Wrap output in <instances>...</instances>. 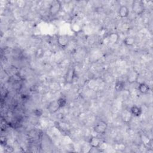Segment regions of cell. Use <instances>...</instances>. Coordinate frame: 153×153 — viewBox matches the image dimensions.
Segmentation results:
<instances>
[{
  "label": "cell",
  "instance_id": "4fadbf2b",
  "mask_svg": "<svg viewBox=\"0 0 153 153\" xmlns=\"http://www.w3.org/2000/svg\"><path fill=\"white\" fill-rule=\"evenodd\" d=\"M135 42H136L135 38L133 37H131V36L126 37L123 41L124 44L127 45V46H132V45L135 44Z\"/></svg>",
  "mask_w": 153,
  "mask_h": 153
},
{
  "label": "cell",
  "instance_id": "3957f363",
  "mask_svg": "<svg viewBox=\"0 0 153 153\" xmlns=\"http://www.w3.org/2000/svg\"><path fill=\"white\" fill-rule=\"evenodd\" d=\"M107 129H108V125L105 121L101 120L95 126L94 131L97 134L104 135L106 132Z\"/></svg>",
  "mask_w": 153,
  "mask_h": 153
},
{
  "label": "cell",
  "instance_id": "ba28073f",
  "mask_svg": "<svg viewBox=\"0 0 153 153\" xmlns=\"http://www.w3.org/2000/svg\"><path fill=\"white\" fill-rule=\"evenodd\" d=\"M119 16L122 18H127L129 15V10L126 5H121L118 10Z\"/></svg>",
  "mask_w": 153,
  "mask_h": 153
},
{
  "label": "cell",
  "instance_id": "30bf717a",
  "mask_svg": "<svg viewBox=\"0 0 153 153\" xmlns=\"http://www.w3.org/2000/svg\"><path fill=\"white\" fill-rule=\"evenodd\" d=\"M74 74L75 71L74 68L69 69V70L66 75V82L67 83H71L72 82L73 79L74 78Z\"/></svg>",
  "mask_w": 153,
  "mask_h": 153
},
{
  "label": "cell",
  "instance_id": "d6986e66",
  "mask_svg": "<svg viewBox=\"0 0 153 153\" xmlns=\"http://www.w3.org/2000/svg\"><path fill=\"white\" fill-rule=\"evenodd\" d=\"M7 142V139L5 136H1V145L5 144Z\"/></svg>",
  "mask_w": 153,
  "mask_h": 153
},
{
  "label": "cell",
  "instance_id": "ffe728a7",
  "mask_svg": "<svg viewBox=\"0 0 153 153\" xmlns=\"http://www.w3.org/2000/svg\"><path fill=\"white\" fill-rule=\"evenodd\" d=\"M34 114H35V116H40L41 115V111L40 110H35V112H34Z\"/></svg>",
  "mask_w": 153,
  "mask_h": 153
},
{
  "label": "cell",
  "instance_id": "8992f818",
  "mask_svg": "<svg viewBox=\"0 0 153 153\" xmlns=\"http://www.w3.org/2000/svg\"><path fill=\"white\" fill-rule=\"evenodd\" d=\"M132 116H133L131 111L128 110H123V111L121 113V119L126 123H129L131 121Z\"/></svg>",
  "mask_w": 153,
  "mask_h": 153
},
{
  "label": "cell",
  "instance_id": "52a82bcc",
  "mask_svg": "<svg viewBox=\"0 0 153 153\" xmlns=\"http://www.w3.org/2000/svg\"><path fill=\"white\" fill-rule=\"evenodd\" d=\"M101 142H102L101 140L99 139V137H95V136H92L90 138L89 143L90 146L91 148H98V147H99V145H100Z\"/></svg>",
  "mask_w": 153,
  "mask_h": 153
},
{
  "label": "cell",
  "instance_id": "5bb4252c",
  "mask_svg": "<svg viewBox=\"0 0 153 153\" xmlns=\"http://www.w3.org/2000/svg\"><path fill=\"white\" fill-rule=\"evenodd\" d=\"M125 83L121 80H117L115 85V89L117 91H120L124 89Z\"/></svg>",
  "mask_w": 153,
  "mask_h": 153
},
{
  "label": "cell",
  "instance_id": "6da1fadb",
  "mask_svg": "<svg viewBox=\"0 0 153 153\" xmlns=\"http://www.w3.org/2000/svg\"><path fill=\"white\" fill-rule=\"evenodd\" d=\"M132 9L133 12L136 15H141L145 11L144 3L141 0H135L132 3Z\"/></svg>",
  "mask_w": 153,
  "mask_h": 153
},
{
  "label": "cell",
  "instance_id": "5b68a950",
  "mask_svg": "<svg viewBox=\"0 0 153 153\" xmlns=\"http://www.w3.org/2000/svg\"><path fill=\"white\" fill-rule=\"evenodd\" d=\"M139 73L136 71L133 70L130 72L127 76V80L129 83L133 84L135 82H136L139 79Z\"/></svg>",
  "mask_w": 153,
  "mask_h": 153
},
{
  "label": "cell",
  "instance_id": "9a60e30c",
  "mask_svg": "<svg viewBox=\"0 0 153 153\" xmlns=\"http://www.w3.org/2000/svg\"><path fill=\"white\" fill-rule=\"evenodd\" d=\"M56 102L59 108H63L67 104V99L65 97H61L58 99Z\"/></svg>",
  "mask_w": 153,
  "mask_h": 153
},
{
  "label": "cell",
  "instance_id": "8fae6325",
  "mask_svg": "<svg viewBox=\"0 0 153 153\" xmlns=\"http://www.w3.org/2000/svg\"><path fill=\"white\" fill-rule=\"evenodd\" d=\"M138 90L142 94H147L150 91V86L146 83H141L139 85Z\"/></svg>",
  "mask_w": 153,
  "mask_h": 153
},
{
  "label": "cell",
  "instance_id": "2e32d148",
  "mask_svg": "<svg viewBox=\"0 0 153 153\" xmlns=\"http://www.w3.org/2000/svg\"><path fill=\"white\" fill-rule=\"evenodd\" d=\"M141 141L143 143V144H144L145 146H149L150 144V139L149 138V137H148L147 136H146L145 135H143L141 136Z\"/></svg>",
  "mask_w": 153,
  "mask_h": 153
},
{
  "label": "cell",
  "instance_id": "e0dca14e",
  "mask_svg": "<svg viewBox=\"0 0 153 153\" xmlns=\"http://www.w3.org/2000/svg\"><path fill=\"white\" fill-rule=\"evenodd\" d=\"M44 50L41 47L38 48L35 51V57L38 59L42 58L44 56Z\"/></svg>",
  "mask_w": 153,
  "mask_h": 153
},
{
  "label": "cell",
  "instance_id": "ac0fdd59",
  "mask_svg": "<svg viewBox=\"0 0 153 153\" xmlns=\"http://www.w3.org/2000/svg\"><path fill=\"white\" fill-rule=\"evenodd\" d=\"M71 29L74 32H80L81 30V28L80 25L77 24H73L71 26Z\"/></svg>",
  "mask_w": 153,
  "mask_h": 153
},
{
  "label": "cell",
  "instance_id": "9c48e42d",
  "mask_svg": "<svg viewBox=\"0 0 153 153\" xmlns=\"http://www.w3.org/2000/svg\"><path fill=\"white\" fill-rule=\"evenodd\" d=\"M130 111H131L132 116H135V117H140L141 116V114L142 113V110L141 109V108L140 106H138L137 105H133L132 107L131 110H130Z\"/></svg>",
  "mask_w": 153,
  "mask_h": 153
},
{
  "label": "cell",
  "instance_id": "7c38bea8",
  "mask_svg": "<svg viewBox=\"0 0 153 153\" xmlns=\"http://www.w3.org/2000/svg\"><path fill=\"white\" fill-rule=\"evenodd\" d=\"M108 40H109V41L112 44H117L119 40V35L116 32L111 33L109 35Z\"/></svg>",
  "mask_w": 153,
  "mask_h": 153
},
{
  "label": "cell",
  "instance_id": "277c9868",
  "mask_svg": "<svg viewBox=\"0 0 153 153\" xmlns=\"http://www.w3.org/2000/svg\"><path fill=\"white\" fill-rule=\"evenodd\" d=\"M58 43L62 47H65L70 43V38L67 35H60L58 38Z\"/></svg>",
  "mask_w": 153,
  "mask_h": 153
},
{
  "label": "cell",
  "instance_id": "7a4b0ae2",
  "mask_svg": "<svg viewBox=\"0 0 153 153\" xmlns=\"http://www.w3.org/2000/svg\"><path fill=\"white\" fill-rule=\"evenodd\" d=\"M62 5L59 1H54L51 3L49 8V13L50 16L54 17L60 12Z\"/></svg>",
  "mask_w": 153,
  "mask_h": 153
}]
</instances>
